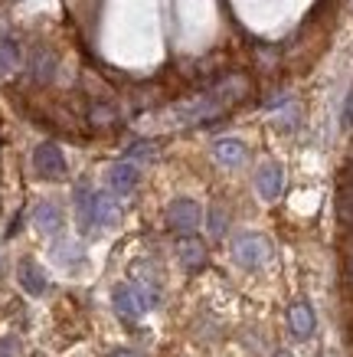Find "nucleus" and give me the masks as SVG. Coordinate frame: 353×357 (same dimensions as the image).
<instances>
[{
    "mask_svg": "<svg viewBox=\"0 0 353 357\" xmlns=\"http://www.w3.org/2000/svg\"><path fill=\"white\" fill-rule=\"evenodd\" d=\"M17 282H20L23 292H30V295H43L49 289V279H46L43 266L36 259H30V256L20 259V266H17Z\"/></svg>",
    "mask_w": 353,
    "mask_h": 357,
    "instance_id": "nucleus-10",
    "label": "nucleus"
},
{
    "mask_svg": "<svg viewBox=\"0 0 353 357\" xmlns=\"http://www.w3.org/2000/svg\"><path fill=\"white\" fill-rule=\"evenodd\" d=\"M337 210H340V220L347 223V229L353 233V177L340 184V194H337Z\"/></svg>",
    "mask_w": 353,
    "mask_h": 357,
    "instance_id": "nucleus-18",
    "label": "nucleus"
},
{
    "mask_svg": "<svg viewBox=\"0 0 353 357\" xmlns=\"http://www.w3.org/2000/svg\"><path fill=\"white\" fill-rule=\"evenodd\" d=\"M13 351H20V337H0V357H13Z\"/></svg>",
    "mask_w": 353,
    "mask_h": 357,
    "instance_id": "nucleus-22",
    "label": "nucleus"
},
{
    "mask_svg": "<svg viewBox=\"0 0 353 357\" xmlns=\"http://www.w3.org/2000/svg\"><path fill=\"white\" fill-rule=\"evenodd\" d=\"M213 158L223 164V167H242L249 158V148L239 138H223L213 144Z\"/></svg>",
    "mask_w": 353,
    "mask_h": 357,
    "instance_id": "nucleus-15",
    "label": "nucleus"
},
{
    "mask_svg": "<svg viewBox=\"0 0 353 357\" xmlns=\"http://www.w3.org/2000/svg\"><path fill=\"white\" fill-rule=\"evenodd\" d=\"M33 223H36V229H40L43 236H56V233L65 227L63 206L56 204V200H40V204L33 206Z\"/></svg>",
    "mask_w": 353,
    "mask_h": 357,
    "instance_id": "nucleus-9",
    "label": "nucleus"
},
{
    "mask_svg": "<svg viewBox=\"0 0 353 357\" xmlns=\"http://www.w3.org/2000/svg\"><path fill=\"white\" fill-rule=\"evenodd\" d=\"M246 79L242 76H233V79H223L219 86H213L210 92L203 96L190 98V102H183L173 109V121L177 125H200V121H213L219 119L229 105H235L239 98L246 96Z\"/></svg>",
    "mask_w": 353,
    "mask_h": 357,
    "instance_id": "nucleus-1",
    "label": "nucleus"
},
{
    "mask_svg": "<svg viewBox=\"0 0 353 357\" xmlns=\"http://www.w3.org/2000/svg\"><path fill=\"white\" fill-rule=\"evenodd\" d=\"M72 210H75V223H79V233H98L95 227V187L88 181H75L72 187Z\"/></svg>",
    "mask_w": 353,
    "mask_h": 357,
    "instance_id": "nucleus-6",
    "label": "nucleus"
},
{
    "mask_svg": "<svg viewBox=\"0 0 353 357\" xmlns=\"http://www.w3.org/2000/svg\"><path fill=\"white\" fill-rule=\"evenodd\" d=\"M111 357H141V354H138V351H115Z\"/></svg>",
    "mask_w": 353,
    "mask_h": 357,
    "instance_id": "nucleus-25",
    "label": "nucleus"
},
{
    "mask_svg": "<svg viewBox=\"0 0 353 357\" xmlns=\"http://www.w3.org/2000/svg\"><path fill=\"white\" fill-rule=\"evenodd\" d=\"M275 357H291V354H288V351H279V354H275Z\"/></svg>",
    "mask_w": 353,
    "mask_h": 357,
    "instance_id": "nucleus-27",
    "label": "nucleus"
},
{
    "mask_svg": "<svg viewBox=\"0 0 353 357\" xmlns=\"http://www.w3.org/2000/svg\"><path fill=\"white\" fill-rule=\"evenodd\" d=\"M157 302H161V292H157V285H150L148 279H134V282H125V285H115V292H111L115 314L125 325H134L144 312L157 308Z\"/></svg>",
    "mask_w": 353,
    "mask_h": 357,
    "instance_id": "nucleus-2",
    "label": "nucleus"
},
{
    "mask_svg": "<svg viewBox=\"0 0 353 357\" xmlns=\"http://www.w3.org/2000/svg\"><path fill=\"white\" fill-rule=\"evenodd\" d=\"M141 187V167L134 161H115L108 167V190L121 200V197H131Z\"/></svg>",
    "mask_w": 353,
    "mask_h": 357,
    "instance_id": "nucleus-7",
    "label": "nucleus"
},
{
    "mask_svg": "<svg viewBox=\"0 0 353 357\" xmlns=\"http://www.w3.org/2000/svg\"><path fill=\"white\" fill-rule=\"evenodd\" d=\"M314 325H317V318H314V308H311L308 302H291L288 305V328L295 337L308 341V337L314 335Z\"/></svg>",
    "mask_w": 353,
    "mask_h": 357,
    "instance_id": "nucleus-11",
    "label": "nucleus"
},
{
    "mask_svg": "<svg viewBox=\"0 0 353 357\" xmlns=\"http://www.w3.org/2000/svg\"><path fill=\"white\" fill-rule=\"evenodd\" d=\"M281 187H285V171H281V164L265 161L256 171V190H258V197H262V200H279Z\"/></svg>",
    "mask_w": 353,
    "mask_h": 357,
    "instance_id": "nucleus-8",
    "label": "nucleus"
},
{
    "mask_svg": "<svg viewBox=\"0 0 353 357\" xmlns=\"http://www.w3.org/2000/svg\"><path fill=\"white\" fill-rule=\"evenodd\" d=\"M125 158L128 161H154L157 158V144L154 141H131L125 148Z\"/></svg>",
    "mask_w": 353,
    "mask_h": 357,
    "instance_id": "nucleus-19",
    "label": "nucleus"
},
{
    "mask_svg": "<svg viewBox=\"0 0 353 357\" xmlns=\"http://www.w3.org/2000/svg\"><path fill=\"white\" fill-rule=\"evenodd\" d=\"M210 233H213L216 239L226 233V210L223 206H213V210H210Z\"/></svg>",
    "mask_w": 353,
    "mask_h": 357,
    "instance_id": "nucleus-21",
    "label": "nucleus"
},
{
    "mask_svg": "<svg viewBox=\"0 0 353 357\" xmlns=\"http://www.w3.org/2000/svg\"><path fill=\"white\" fill-rule=\"evenodd\" d=\"M233 256L239 266L246 269H258L272 259V243H268L262 233H242V236L233 243Z\"/></svg>",
    "mask_w": 353,
    "mask_h": 357,
    "instance_id": "nucleus-3",
    "label": "nucleus"
},
{
    "mask_svg": "<svg viewBox=\"0 0 353 357\" xmlns=\"http://www.w3.org/2000/svg\"><path fill=\"white\" fill-rule=\"evenodd\" d=\"M53 76H56V56H53V50L36 46V50H33V56H30V79L43 86V82H53Z\"/></svg>",
    "mask_w": 353,
    "mask_h": 357,
    "instance_id": "nucleus-16",
    "label": "nucleus"
},
{
    "mask_svg": "<svg viewBox=\"0 0 353 357\" xmlns=\"http://www.w3.org/2000/svg\"><path fill=\"white\" fill-rule=\"evenodd\" d=\"M200 223H203V210H200V204L190 200V197H177V200L167 206V227H171L173 233L190 236Z\"/></svg>",
    "mask_w": 353,
    "mask_h": 357,
    "instance_id": "nucleus-4",
    "label": "nucleus"
},
{
    "mask_svg": "<svg viewBox=\"0 0 353 357\" xmlns=\"http://www.w3.org/2000/svg\"><path fill=\"white\" fill-rule=\"evenodd\" d=\"M347 275H350V282H353V243H350V249H347Z\"/></svg>",
    "mask_w": 353,
    "mask_h": 357,
    "instance_id": "nucleus-24",
    "label": "nucleus"
},
{
    "mask_svg": "<svg viewBox=\"0 0 353 357\" xmlns=\"http://www.w3.org/2000/svg\"><path fill=\"white\" fill-rule=\"evenodd\" d=\"M115 121H118L115 105H92V125H98V128H111Z\"/></svg>",
    "mask_w": 353,
    "mask_h": 357,
    "instance_id": "nucleus-20",
    "label": "nucleus"
},
{
    "mask_svg": "<svg viewBox=\"0 0 353 357\" xmlns=\"http://www.w3.org/2000/svg\"><path fill=\"white\" fill-rule=\"evenodd\" d=\"M121 217V204H118V197L111 190H95V227L98 233L102 229H111Z\"/></svg>",
    "mask_w": 353,
    "mask_h": 357,
    "instance_id": "nucleus-13",
    "label": "nucleus"
},
{
    "mask_svg": "<svg viewBox=\"0 0 353 357\" xmlns=\"http://www.w3.org/2000/svg\"><path fill=\"white\" fill-rule=\"evenodd\" d=\"M33 171L40 174L43 181H63L69 167H65V158L59 151V144H53V141L36 144L33 148Z\"/></svg>",
    "mask_w": 353,
    "mask_h": 357,
    "instance_id": "nucleus-5",
    "label": "nucleus"
},
{
    "mask_svg": "<svg viewBox=\"0 0 353 357\" xmlns=\"http://www.w3.org/2000/svg\"><path fill=\"white\" fill-rule=\"evenodd\" d=\"M177 259H180V266L187 272H200L206 266V246H203V239L183 236L180 243H177Z\"/></svg>",
    "mask_w": 353,
    "mask_h": 357,
    "instance_id": "nucleus-12",
    "label": "nucleus"
},
{
    "mask_svg": "<svg viewBox=\"0 0 353 357\" xmlns=\"http://www.w3.org/2000/svg\"><path fill=\"white\" fill-rule=\"evenodd\" d=\"M343 128L347 131L353 128V89H350V96H347V105H343Z\"/></svg>",
    "mask_w": 353,
    "mask_h": 357,
    "instance_id": "nucleus-23",
    "label": "nucleus"
},
{
    "mask_svg": "<svg viewBox=\"0 0 353 357\" xmlns=\"http://www.w3.org/2000/svg\"><path fill=\"white\" fill-rule=\"evenodd\" d=\"M53 262L63 266V269H82L86 266V249H82V243H72V239H56Z\"/></svg>",
    "mask_w": 353,
    "mask_h": 357,
    "instance_id": "nucleus-14",
    "label": "nucleus"
},
{
    "mask_svg": "<svg viewBox=\"0 0 353 357\" xmlns=\"http://www.w3.org/2000/svg\"><path fill=\"white\" fill-rule=\"evenodd\" d=\"M20 69V46L13 40H0V79H10Z\"/></svg>",
    "mask_w": 353,
    "mask_h": 357,
    "instance_id": "nucleus-17",
    "label": "nucleus"
},
{
    "mask_svg": "<svg viewBox=\"0 0 353 357\" xmlns=\"http://www.w3.org/2000/svg\"><path fill=\"white\" fill-rule=\"evenodd\" d=\"M7 275V259H3V252H0V279Z\"/></svg>",
    "mask_w": 353,
    "mask_h": 357,
    "instance_id": "nucleus-26",
    "label": "nucleus"
}]
</instances>
